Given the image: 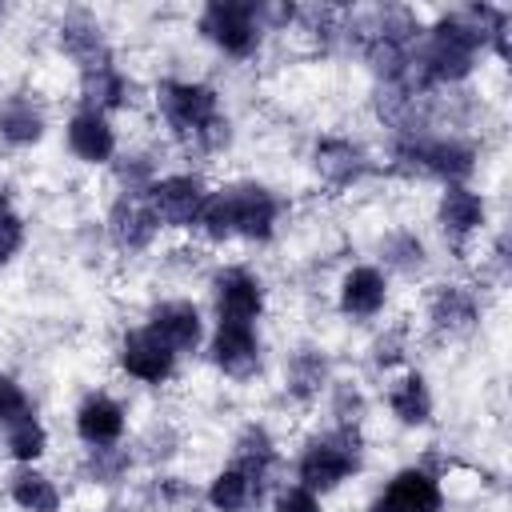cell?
Listing matches in <instances>:
<instances>
[{
  "mask_svg": "<svg viewBox=\"0 0 512 512\" xmlns=\"http://www.w3.org/2000/svg\"><path fill=\"white\" fill-rule=\"evenodd\" d=\"M360 512H392V504H388L384 496H372V500H368V504H364Z\"/></svg>",
  "mask_w": 512,
  "mask_h": 512,
  "instance_id": "38",
  "label": "cell"
},
{
  "mask_svg": "<svg viewBox=\"0 0 512 512\" xmlns=\"http://www.w3.org/2000/svg\"><path fill=\"white\" fill-rule=\"evenodd\" d=\"M28 416H36L32 396L24 392V384H20L16 376L0 372V432H8L12 424H20V420H28Z\"/></svg>",
  "mask_w": 512,
  "mask_h": 512,
  "instance_id": "33",
  "label": "cell"
},
{
  "mask_svg": "<svg viewBox=\"0 0 512 512\" xmlns=\"http://www.w3.org/2000/svg\"><path fill=\"white\" fill-rule=\"evenodd\" d=\"M328 416L336 428H360L368 416V400L356 380H332L328 384Z\"/></svg>",
  "mask_w": 512,
  "mask_h": 512,
  "instance_id": "32",
  "label": "cell"
},
{
  "mask_svg": "<svg viewBox=\"0 0 512 512\" xmlns=\"http://www.w3.org/2000/svg\"><path fill=\"white\" fill-rule=\"evenodd\" d=\"M364 464V432L360 428H328L312 436L296 456V480L300 488L316 492L320 500L340 492Z\"/></svg>",
  "mask_w": 512,
  "mask_h": 512,
  "instance_id": "3",
  "label": "cell"
},
{
  "mask_svg": "<svg viewBox=\"0 0 512 512\" xmlns=\"http://www.w3.org/2000/svg\"><path fill=\"white\" fill-rule=\"evenodd\" d=\"M268 512H324V500H320L316 492L300 488V484H280V488L272 492Z\"/></svg>",
  "mask_w": 512,
  "mask_h": 512,
  "instance_id": "37",
  "label": "cell"
},
{
  "mask_svg": "<svg viewBox=\"0 0 512 512\" xmlns=\"http://www.w3.org/2000/svg\"><path fill=\"white\" fill-rule=\"evenodd\" d=\"M208 360L212 368L232 380V384H248L260 376L264 368V340L256 324H216L208 336Z\"/></svg>",
  "mask_w": 512,
  "mask_h": 512,
  "instance_id": "9",
  "label": "cell"
},
{
  "mask_svg": "<svg viewBox=\"0 0 512 512\" xmlns=\"http://www.w3.org/2000/svg\"><path fill=\"white\" fill-rule=\"evenodd\" d=\"M208 192L212 188L204 184L200 172H160L144 196H148V208L160 220V228L192 232L196 220H200V208H204Z\"/></svg>",
  "mask_w": 512,
  "mask_h": 512,
  "instance_id": "7",
  "label": "cell"
},
{
  "mask_svg": "<svg viewBox=\"0 0 512 512\" xmlns=\"http://www.w3.org/2000/svg\"><path fill=\"white\" fill-rule=\"evenodd\" d=\"M196 32L228 60H252L268 36L256 0H208L196 12Z\"/></svg>",
  "mask_w": 512,
  "mask_h": 512,
  "instance_id": "4",
  "label": "cell"
},
{
  "mask_svg": "<svg viewBox=\"0 0 512 512\" xmlns=\"http://www.w3.org/2000/svg\"><path fill=\"white\" fill-rule=\"evenodd\" d=\"M0 24H4V8H0Z\"/></svg>",
  "mask_w": 512,
  "mask_h": 512,
  "instance_id": "40",
  "label": "cell"
},
{
  "mask_svg": "<svg viewBox=\"0 0 512 512\" xmlns=\"http://www.w3.org/2000/svg\"><path fill=\"white\" fill-rule=\"evenodd\" d=\"M72 432H76V440H80L84 448L124 444L128 412H124V404H120L112 392L96 388V392H88V396L76 404V412H72Z\"/></svg>",
  "mask_w": 512,
  "mask_h": 512,
  "instance_id": "15",
  "label": "cell"
},
{
  "mask_svg": "<svg viewBox=\"0 0 512 512\" xmlns=\"http://www.w3.org/2000/svg\"><path fill=\"white\" fill-rule=\"evenodd\" d=\"M152 108L168 132V140H176L184 152L196 156H220L232 148V120L220 104V92L208 80H160L152 88Z\"/></svg>",
  "mask_w": 512,
  "mask_h": 512,
  "instance_id": "1",
  "label": "cell"
},
{
  "mask_svg": "<svg viewBox=\"0 0 512 512\" xmlns=\"http://www.w3.org/2000/svg\"><path fill=\"white\" fill-rule=\"evenodd\" d=\"M64 144L68 152L88 164V168H104L116 160L120 152V136L112 128V116L104 112H92V108H76L68 120H64Z\"/></svg>",
  "mask_w": 512,
  "mask_h": 512,
  "instance_id": "16",
  "label": "cell"
},
{
  "mask_svg": "<svg viewBox=\"0 0 512 512\" xmlns=\"http://www.w3.org/2000/svg\"><path fill=\"white\" fill-rule=\"evenodd\" d=\"M332 356L320 344H300L284 356V396L300 408L316 404L332 384Z\"/></svg>",
  "mask_w": 512,
  "mask_h": 512,
  "instance_id": "20",
  "label": "cell"
},
{
  "mask_svg": "<svg viewBox=\"0 0 512 512\" xmlns=\"http://www.w3.org/2000/svg\"><path fill=\"white\" fill-rule=\"evenodd\" d=\"M264 492H268V476L228 460L224 468H216L204 484V504L212 512H256L264 504Z\"/></svg>",
  "mask_w": 512,
  "mask_h": 512,
  "instance_id": "19",
  "label": "cell"
},
{
  "mask_svg": "<svg viewBox=\"0 0 512 512\" xmlns=\"http://www.w3.org/2000/svg\"><path fill=\"white\" fill-rule=\"evenodd\" d=\"M224 200H228V212H232V236L236 240H248V244H268L280 228V216H284V200L276 196V188H268L264 180H252V176H240V180H228L220 184Z\"/></svg>",
  "mask_w": 512,
  "mask_h": 512,
  "instance_id": "5",
  "label": "cell"
},
{
  "mask_svg": "<svg viewBox=\"0 0 512 512\" xmlns=\"http://www.w3.org/2000/svg\"><path fill=\"white\" fill-rule=\"evenodd\" d=\"M232 460L272 480V472H276V464H280V444H276V436H272L264 424L252 420V424H244V428L236 432V440H232Z\"/></svg>",
  "mask_w": 512,
  "mask_h": 512,
  "instance_id": "29",
  "label": "cell"
},
{
  "mask_svg": "<svg viewBox=\"0 0 512 512\" xmlns=\"http://www.w3.org/2000/svg\"><path fill=\"white\" fill-rule=\"evenodd\" d=\"M380 496L392 504V512H444L440 476L420 468V464H408V468L392 472Z\"/></svg>",
  "mask_w": 512,
  "mask_h": 512,
  "instance_id": "23",
  "label": "cell"
},
{
  "mask_svg": "<svg viewBox=\"0 0 512 512\" xmlns=\"http://www.w3.org/2000/svg\"><path fill=\"white\" fill-rule=\"evenodd\" d=\"M380 268L384 272H396L404 280L420 276L428 268V244L416 228H392L380 236Z\"/></svg>",
  "mask_w": 512,
  "mask_h": 512,
  "instance_id": "26",
  "label": "cell"
},
{
  "mask_svg": "<svg viewBox=\"0 0 512 512\" xmlns=\"http://www.w3.org/2000/svg\"><path fill=\"white\" fill-rule=\"evenodd\" d=\"M132 464H136V452H132V448H124V444L84 448L80 480H84V484H92V488H120V484L132 476Z\"/></svg>",
  "mask_w": 512,
  "mask_h": 512,
  "instance_id": "27",
  "label": "cell"
},
{
  "mask_svg": "<svg viewBox=\"0 0 512 512\" xmlns=\"http://www.w3.org/2000/svg\"><path fill=\"white\" fill-rule=\"evenodd\" d=\"M408 352V328H388L368 344V360L376 372H392Z\"/></svg>",
  "mask_w": 512,
  "mask_h": 512,
  "instance_id": "35",
  "label": "cell"
},
{
  "mask_svg": "<svg viewBox=\"0 0 512 512\" xmlns=\"http://www.w3.org/2000/svg\"><path fill=\"white\" fill-rule=\"evenodd\" d=\"M52 32H56L60 56H68V60L76 64V76H80V72H92V68H104V64L116 60V56H112V44H108V36H104L100 16L88 12V8H68V12L56 20Z\"/></svg>",
  "mask_w": 512,
  "mask_h": 512,
  "instance_id": "11",
  "label": "cell"
},
{
  "mask_svg": "<svg viewBox=\"0 0 512 512\" xmlns=\"http://www.w3.org/2000/svg\"><path fill=\"white\" fill-rule=\"evenodd\" d=\"M344 12L340 4H296V24L292 32H300L312 48L328 52L332 44L344 40Z\"/></svg>",
  "mask_w": 512,
  "mask_h": 512,
  "instance_id": "28",
  "label": "cell"
},
{
  "mask_svg": "<svg viewBox=\"0 0 512 512\" xmlns=\"http://www.w3.org/2000/svg\"><path fill=\"white\" fill-rule=\"evenodd\" d=\"M392 280L380 264H352L336 280V312L344 320H376L388 308Z\"/></svg>",
  "mask_w": 512,
  "mask_h": 512,
  "instance_id": "14",
  "label": "cell"
},
{
  "mask_svg": "<svg viewBox=\"0 0 512 512\" xmlns=\"http://www.w3.org/2000/svg\"><path fill=\"white\" fill-rule=\"evenodd\" d=\"M48 136V108L36 92H8L0 100V140L8 148H32Z\"/></svg>",
  "mask_w": 512,
  "mask_h": 512,
  "instance_id": "22",
  "label": "cell"
},
{
  "mask_svg": "<svg viewBox=\"0 0 512 512\" xmlns=\"http://www.w3.org/2000/svg\"><path fill=\"white\" fill-rule=\"evenodd\" d=\"M8 500L20 512H64L60 484L44 468H36V464L12 468V476H8Z\"/></svg>",
  "mask_w": 512,
  "mask_h": 512,
  "instance_id": "25",
  "label": "cell"
},
{
  "mask_svg": "<svg viewBox=\"0 0 512 512\" xmlns=\"http://www.w3.org/2000/svg\"><path fill=\"white\" fill-rule=\"evenodd\" d=\"M388 164L400 176H420L444 184H468L480 164V148L456 132H416V136H388Z\"/></svg>",
  "mask_w": 512,
  "mask_h": 512,
  "instance_id": "2",
  "label": "cell"
},
{
  "mask_svg": "<svg viewBox=\"0 0 512 512\" xmlns=\"http://www.w3.org/2000/svg\"><path fill=\"white\" fill-rule=\"evenodd\" d=\"M104 512H128V508H104Z\"/></svg>",
  "mask_w": 512,
  "mask_h": 512,
  "instance_id": "39",
  "label": "cell"
},
{
  "mask_svg": "<svg viewBox=\"0 0 512 512\" xmlns=\"http://www.w3.org/2000/svg\"><path fill=\"white\" fill-rule=\"evenodd\" d=\"M160 220L148 208L144 192H116V200L108 204L104 216V236L120 256H144L156 240H160Z\"/></svg>",
  "mask_w": 512,
  "mask_h": 512,
  "instance_id": "10",
  "label": "cell"
},
{
  "mask_svg": "<svg viewBox=\"0 0 512 512\" xmlns=\"http://www.w3.org/2000/svg\"><path fill=\"white\" fill-rule=\"evenodd\" d=\"M156 176H160V164H156V152L148 148H128V152H116L112 160V180L120 192H148Z\"/></svg>",
  "mask_w": 512,
  "mask_h": 512,
  "instance_id": "31",
  "label": "cell"
},
{
  "mask_svg": "<svg viewBox=\"0 0 512 512\" xmlns=\"http://www.w3.org/2000/svg\"><path fill=\"white\" fill-rule=\"evenodd\" d=\"M308 164H312L316 180L328 184V188H336V192L356 188L372 172V156L352 136H336V132L316 136V144L308 152Z\"/></svg>",
  "mask_w": 512,
  "mask_h": 512,
  "instance_id": "13",
  "label": "cell"
},
{
  "mask_svg": "<svg viewBox=\"0 0 512 512\" xmlns=\"http://www.w3.org/2000/svg\"><path fill=\"white\" fill-rule=\"evenodd\" d=\"M80 84V108H92V112H128L136 104V80L112 60L104 68H92V72H80L76 76Z\"/></svg>",
  "mask_w": 512,
  "mask_h": 512,
  "instance_id": "21",
  "label": "cell"
},
{
  "mask_svg": "<svg viewBox=\"0 0 512 512\" xmlns=\"http://www.w3.org/2000/svg\"><path fill=\"white\" fill-rule=\"evenodd\" d=\"M24 240H28V224H24V216L0 200V268L12 264V260L24 252Z\"/></svg>",
  "mask_w": 512,
  "mask_h": 512,
  "instance_id": "36",
  "label": "cell"
},
{
  "mask_svg": "<svg viewBox=\"0 0 512 512\" xmlns=\"http://www.w3.org/2000/svg\"><path fill=\"white\" fill-rule=\"evenodd\" d=\"M116 364L128 380L144 384V388H164L176 368H180V356L148 328V324H132L120 332L116 340Z\"/></svg>",
  "mask_w": 512,
  "mask_h": 512,
  "instance_id": "8",
  "label": "cell"
},
{
  "mask_svg": "<svg viewBox=\"0 0 512 512\" xmlns=\"http://www.w3.org/2000/svg\"><path fill=\"white\" fill-rule=\"evenodd\" d=\"M424 316H428V328L436 336H468L480 324V296L472 284L444 280L428 292Z\"/></svg>",
  "mask_w": 512,
  "mask_h": 512,
  "instance_id": "18",
  "label": "cell"
},
{
  "mask_svg": "<svg viewBox=\"0 0 512 512\" xmlns=\"http://www.w3.org/2000/svg\"><path fill=\"white\" fill-rule=\"evenodd\" d=\"M488 224V200L472 184H444L436 196V228L452 248H468Z\"/></svg>",
  "mask_w": 512,
  "mask_h": 512,
  "instance_id": "12",
  "label": "cell"
},
{
  "mask_svg": "<svg viewBox=\"0 0 512 512\" xmlns=\"http://www.w3.org/2000/svg\"><path fill=\"white\" fill-rule=\"evenodd\" d=\"M144 324H148L176 356H192V352H200V344H204V316H200V308H196L192 300H184V296L152 300Z\"/></svg>",
  "mask_w": 512,
  "mask_h": 512,
  "instance_id": "17",
  "label": "cell"
},
{
  "mask_svg": "<svg viewBox=\"0 0 512 512\" xmlns=\"http://www.w3.org/2000/svg\"><path fill=\"white\" fill-rule=\"evenodd\" d=\"M384 404H388V416L400 428H424V424H432V412H436L432 388H428L424 372H416V368H408V372H400V376L388 380Z\"/></svg>",
  "mask_w": 512,
  "mask_h": 512,
  "instance_id": "24",
  "label": "cell"
},
{
  "mask_svg": "<svg viewBox=\"0 0 512 512\" xmlns=\"http://www.w3.org/2000/svg\"><path fill=\"white\" fill-rule=\"evenodd\" d=\"M176 448H180V432H176L172 424L156 420V424H148V432L140 436V452H136V460L164 464V460H172V456H176Z\"/></svg>",
  "mask_w": 512,
  "mask_h": 512,
  "instance_id": "34",
  "label": "cell"
},
{
  "mask_svg": "<svg viewBox=\"0 0 512 512\" xmlns=\"http://www.w3.org/2000/svg\"><path fill=\"white\" fill-rule=\"evenodd\" d=\"M4 456L20 468V464H40L48 456V428L40 416H28L20 424H12L4 432Z\"/></svg>",
  "mask_w": 512,
  "mask_h": 512,
  "instance_id": "30",
  "label": "cell"
},
{
  "mask_svg": "<svg viewBox=\"0 0 512 512\" xmlns=\"http://www.w3.org/2000/svg\"><path fill=\"white\" fill-rule=\"evenodd\" d=\"M216 324H260L268 308V288L248 264H224L208 280Z\"/></svg>",
  "mask_w": 512,
  "mask_h": 512,
  "instance_id": "6",
  "label": "cell"
}]
</instances>
